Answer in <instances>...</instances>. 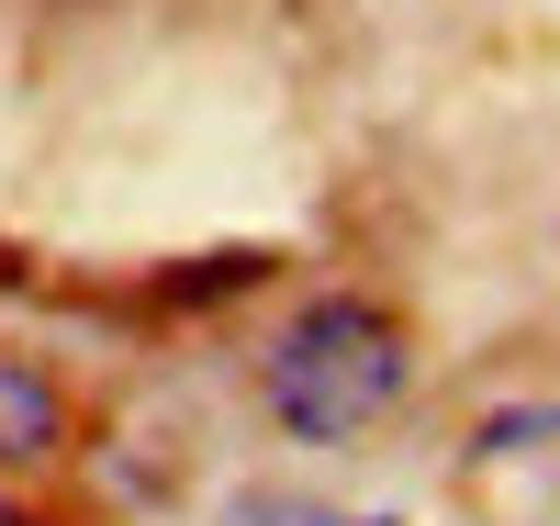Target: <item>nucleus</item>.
Segmentation results:
<instances>
[{
    "mask_svg": "<svg viewBox=\"0 0 560 526\" xmlns=\"http://www.w3.org/2000/svg\"><path fill=\"white\" fill-rule=\"evenodd\" d=\"M348 526H393V515H348Z\"/></svg>",
    "mask_w": 560,
    "mask_h": 526,
    "instance_id": "nucleus-5",
    "label": "nucleus"
},
{
    "mask_svg": "<svg viewBox=\"0 0 560 526\" xmlns=\"http://www.w3.org/2000/svg\"><path fill=\"white\" fill-rule=\"evenodd\" d=\"M57 437H68V393H57L34 359H0V470L57 459Z\"/></svg>",
    "mask_w": 560,
    "mask_h": 526,
    "instance_id": "nucleus-2",
    "label": "nucleus"
},
{
    "mask_svg": "<svg viewBox=\"0 0 560 526\" xmlns=\"http://www.w3.org/2000/svg\"><path fill=\"white\" fill-rule=\"evenodd\" d=\"M0 526H34V515H23V504H0Z\"/></svg>",
    "mask_w": 560,
    "mask_h": 526,
    "instance_id": "nucleus-4",
    "label": "nucleus"
},
{
    "mask_svg": "<svg viewBox=\"0 0 560 526\" xmlns=\"http://www.w3.org/2000/svg\"><path fill=\"white\" fill-rule=\"evenodd\" d=\"M527 437H560V414H493L482 425V459H516Z\"/></svg>",
    "mask_w": 560,
    "mask_h": 526,
    "instance_id": "nucleus-3",
    "label": "nucleus"
},
{
    "mask_svg": "<svg viewBox=\"0 0 560 526\" xmlns=\"http://www.w3.org/2000/svg\"><path fill=\"white\" fill-rule=\"evenodd\" d=\"M404 325L382 303H359V292H325L303 303L292 325L269 337L258 359V393L280 414V437H303V448H348L359 425H382L404 404Z\"/></svg>",
    "mask_w": 560,
    "mask_h": 526,
    "instance_id": "nucleus-1",
    "label": "nucleus"
}]
</instances>
